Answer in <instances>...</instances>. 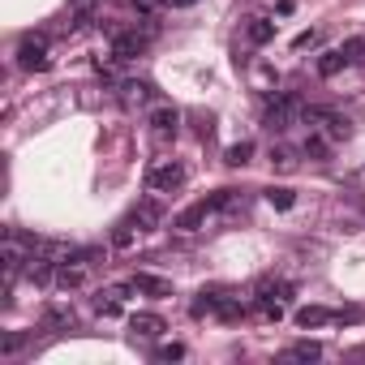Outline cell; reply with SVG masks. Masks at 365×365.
<instances>
[{
	"mask_svg": "<svg viewBox=\"0 0 365 365\" xmlns=\"http://www.w3.org/2000/svg\"><path fill=\"white\" fill-rule=\"evenodd\" d=\"M129 331L142 335V339H159V335H163V318H159V314H133V318H129Z\"/></svg>",
	"mask_w": 365,
	"mask_h": 365,
	"instance_id": "ba28073f",
	"label": "cell"
},
{
	"mask_svg": "<svg viewBox=\"0 0 365 365\" xmlns=\"http://www.w3.org/2000/svg\"><path fill=\"white\" fill-rule=\"evenodd\" d=\"M245 39H250L254 48H267V43L275 39V22H271V18H254V22L245 26Z\"/></svg>",
	"mask_w": 365,
	"mask_h": 365,
	"instance_id": "9c48e42d",
	"label": "cell"
},
{
	"mask_svg": "<svg viewBox=\"0 0 365 365\" xmlns=\"http://www.w3.org/2000/svg\"><path fill=\"white\" fill-rule=\"evenodd\" d=\"M344 65H348L344 48H339V52H322V56H318V78H335V73H339Z\"/></svg>",
	"mask_w": 365,
	"mask_h": 365,
	"instance_id": "4fadbf2b",
	"label": "cell"
},
{
	"mask_svg": "<svg viewBox=\"0 0 365 365\" xmlns=\"http://www.w3.org/2000/svg\"><path fill=\"white\" fill-rule=\"evenodd\" d=\"M250 155H254V142H232V146L224 150V163H228V168H245Z\"/></svg>",
	"mask_w": 365,
	"mask_h": 365,
	"instance_id": "9a60e30c",
	"label": "cell"
},
{
	"mask_svg": "<svg viewBox=\"0 0 365 365\" xmlns=\"http://www.w3.org/2000/svg\"><path fill=\"white\" fill-rule=\"evenodd\" d=\"M56 284L69 292V288H82L86 284V267H78V262H65L61 271H56Z\"/></svg>",
	"mask_w": 365,
	"mask_h": 365,
	"instance_id": "7c38bea8",
	"label": "cell"
},
{
	"mask_svg": "<svg viewBox=\"0 0 365 365\" xmlns=\"http://www.w3.org/2000/svg\"><path fill=\"white\" fill-rule=\"evenodd\" d=\"M48 327H56V331L61 327H73V314L69 309H48Z\"/></svg>",
	"mask_w": 365,
	"mask_h": 365,
	"instance_id": "484cf974",
	"label": "cell"
},
{
	"mask_svg": "<svg viewBox=\"0 0 365 365\" xmlns=\"http://www.w3.org/2000/svg\"><path fill=\"white\" fill-rule=\"evenodd\" d=\"M18 65H22V69H31V73H39V69H48L52 61H48V52H43V43H39V39H26V43L18 48Z\"/></svg>",
	"mask_w": 365,
	"mask_h": 365,
	"instance_id": "277c9868",
	"label": "cell"
},
{
	"mask_svg": "<svg viewBox=\"0 0 365 365\" xmlns=\"http://www.w3.org/2000/svg\"><path fill=\"white\" fill-rule=\"evenodd\" d=\"M318 39H322V35H318V31H301V35H297V39H292V48H297V52H301V48H314V43H318Z\"/></svg>",
	"mask_w": 365,
	"mask_h": 365,
	"instance_id": "83f0119b",
	"label": "cell"
},
{
	"mask_svg": "<svg viewBox=\"0 0 365 365\" xmlns=\"http://www.w3.org/2000/svg\"><path fill=\"white\" fill-rule=\"evenodd\" d=\"M22 344H26V335H22V331L5 335V339H0V356H14V352H22Z\"/></svg>",
	"mask_w": 365,
	"mask_h": 365,
	"instance_id": "603a6c76",
	"label": "cell"
},
{
	"mask_svg": "<svg viewBox=\"0 0 365 365\" xmlns=\"http://www.w3.org/2000/svg\"><path fill=\"white\" fill-rule=\"evenodd\" d=\"M133 288L146 292V297H172V279L150 275V271H138V275H133Z\"/></svg>",
	"mask_w": 365,
	"mask_h": 365,
	"instance_id": "52a82bcc",
	"label": "cell"
},
{
	"mask_svg": "<svg viewBox=\"0 0 365 365\" xmlns=\"http://www.w3.org/2000/svg\"><path fill=\"white\" fill-rule=\"evenodd\" d=\"M138 228H142V224H138V215L120 220V224L112 228V245H116V250H129V245H133V237H138Z\"/></svg>",
	"mask_w": 365,
	"mask_h": 365,
	"instance_id": "8fae6325",
	"label": "cell"
},
{
	"mask_svg": "<svg viewBox=\"0 0 365 365\" xmlns=\"http://www.w3.org/2000/svg\"><path fill=\"white\" fill-rule=\"evenodd\" d=\"M168 5H172V9H190V5H194V0H168Z\"/></svg>",
	"mask_w": 365,
	"mask_h": 365,
	"instance_id": "f546056e",
	"label": "cell"
},
{
	"mask_svg": "<svg viewBox=\"0 0 365 365\" xmlns=\"http://www.w3.org/2000/svg\"><path fill=\"white\" fill-rule=\"evenodd\" d=\"M344 56H348V65H365V39H348Z\"/></svg>",
	"mask_w": 365,
	"mask_h": 365,
	"instance_id": "7402d4cb",
	"label": "cell"
},
{
	"mask_svg": "<svg viewBox=\"0 0 365 365\" xmlns=\"http://www.w3.org/2000/svg\"><path fill=\"white\" fill-rule=\"evenodd\" d=\"M220 301H224L220 292H198V301H194L190 309H194V318H202V314H220Z\"/></svg>",
	"mask_w": 365,
	"mask_h": 365,
	"instance_id": "d6986e66",
	"label": "cell"
},
{
	"mask_svg": "<svg viewBox=\"0 0 365 365\" xmlns=\"http://www.w3.org/2000/svg\"><path fill=\"white\" fill-rule=\"evenodd\" d=\"M297 112H301V103H297L292 95H279V99H275V103L267 108V116H262V125H267L271 133H284V129L292 125V116H297Z\"/></svg>",
	"mask_w": 365,
	"mask_h": 365,
	"instance_id": "7a4b0ae2",
	"label": "cell"
},
{
	"mask_svg": "<svg viewBox=\"0 0 365 365\" xmlns=\"http://www.w3.org/2000/svg\"><path fill=\"white\" fill-rule=\"evenodd\" d=\"M314 116L327 125V138H348V133H352V129H348V120H344V116H335V112H314Z\"/></svg>",
	"mask_w": 365,
	"mask_h": 365,
	"instance_id": "2e32d148",
	"label": "cell"
},
{
	"mask_svg": "<svg viewBox=\"0 0 365 365\" xmlns=\"http://www.w3.org/2000/svg\"><path fill=\"white\" fill-rule=\"evenodd\" d=\"M335 318H339V314H331V309H322V305H301L292 322H297L301 331H314V327H327V322H335Z\"/></svg>",
	"mask_w": 365,
	"mask_h": 365,
	"instance_id": "8992f818",
	"label": "cell"
},
{
	"mask_svg": "<svg viewBox=\"0 0 365 365\" xmlns=\"http://www.w3.org/2000/svg\"><path fill=\"white\" fill-rule=\"evenodd\" d=\"M138 52H142L138 31H129V35H112V56H116V61H133Z\"/></svg>",
	"mask_w": 365,
	"mask_h": 365,
	"instance_id": "30bf717a",
	"label": "cell"
},
{
	"mask_svg": "<svg viewBox=\"0 0 365 365\" xmlns=\"http://www.w3.org/2000/svg\"><path fill=\"white\" fill-rule=\"evenodd\" d=\"M91 9H95V0H73V14H78V22H91Z\"/></svg>",
	"mask_w": 365,
	"mask_h": 365,
	"instance_id": "f1b7e54d",
	"label": "cell"
},
{
	"mask_svg": "<svg viewBox=\"0 0 365 365\" xmlns=\"http://www.w3.org/2000/svg\"><path fill=\"white\" fill-rule=\"evenodd\" d=\"M155 356H159V361H180V356H185V348H180V344H163Z\"/></svg>",
	"mask_w": 365,
	"mask_h": 365,
	"instance_id": "4316f807",
	"label": "cell"
},
{
	"mask_svg": "<svg viewBox=\"0 0 365 365\" xmlns=\"http://www.w3.org/2000/svg\"><path fill=\"white\" fill-rule=\"evenodd\" d=\"M220 318H224V322H237V318H245V305L232 301V297H224V301H220Z\"/></svg>",
	"mask_w": 365,
	"mask_h": 365,
	"instance_id": "44dd1931",
	"label": "cell"
},
{
	"mask_svg": "<svg viewBox=\"0 0 365 365\" xmlns=\"http://www.w3.org/2000/svg\"><path fill=\"white\" fill-rule=\"evenodd\" d=\"M133 215H138V224H142L146 232H150V228H159V220H163V211H159V202H142V207H138Z\"/></svg>",
	"mask_w": 365,
	"mask_h": 365,
	"instance_id": "ac0fdd59",
	"label": "cell"
},
{
	"mask_svg": "<svg viewBox=\"0 0 365 365\" xmlns=\"http://www.w3.org/2000/svg\"><path fill=\"white\" fill-rule=\"evenodd\" d=\"M288 356H297V361H318V356H322V348H318L314 339H301V344H292V348H288Z\"/></svg>",
	"mask_w": 365,
	"mask_h": 365,
	"instance_id": "ffe728a7",
	"label": "cell"
},
{
	"mask_svg": "<svg viewBox=\"0 0 365 365\" xmlns=\"http://www.w3.org/2000/svg\"><path fill=\"white\" fill-rule=\"evenodd\" d=\"M271 163H275V168H284V172H288V168H292V163H297V159H292V150H284V146H271Z\"/></svg>",
	"mask_w": 365,
	"mask_h": 365,
	"instance_id": "d4e9b609",
	"label": "cell"
},
{
	"mask_svg": "<svg viewBox=\"0 0 365 365\" xmlns=\"http://www.w3.org/2000/svg\"><path fill=\"white\" fill-rule=\"evenodd\" d=\"M150 129H155V138H176L180 112H176V108H155V112H150Z\"/></svg>",
	"mask_w": 365,
	"mask_h": 365,
	"instance_id": "5b68a950",
	"label": "cell"
},
{
	"mask_svg": "<svg viewBox=\"0 0 365 365\" xmlns=\"http://www.w3.org/2000/svg\"><path fill=\"white\" fill-rule=\"evenodd\" d=\"M95 309H99L103 318H116V314H120V292H116V288L99 292V297H95Z\"/></svg>",
	"mask_w": 365,
	"mask_h": 365,
	"instance_id": "e0dca14e",
	"label": "cell"
},
{
	"mask_svg": "<svg viewBox=\"0 0 365 365\" xmlns=\"http://www.w3.org/2000/svg\"><path fill=\"white\" fill-rule=\"evenodd\" d=\"M180 185H185V168L176 159H159V163L146 168V190L150 194H176Z\"/></svg>",
	"mask_w": 365,
	"mask_h": 365,
	"instance_id": "6da1fadb",
	"label": "cell"
},
{
	"mask_svg": "<svg viewBox=\"0 0 365 365\" xmlns=\"http://www.w3.org/2000/svg\"><path fill=\"white\" fill-rule=\"evenodd\" d=\"M211 215H215V198H202V202H194L190 211L176 215V228H180V232H194V228H202Z\"/></svg>",
	"mask_w": 365,
	"mask_h": 365,
	"instance_id": "3957f363",
	"label": "cell"
},
{
	"mask_svg": "<svg viewBox=\"0 0 365 365\" xmlns=\"http://www.w3.org/2000/svg\"><path fill=\"white\" fill-rule=\"evenodd\" d=\"M262 198H267V202H271L275 211H292V207H297V194H292L288 185H271V190H267Z\"/></svg>",
	"mask_w": 365,
	"mask_h": 365,
	"instance_id": "5bb4252c",
	"label": "cell"
},
{
	"mask_svg": "<svg viewBox=\"0 0 365 365\" xmlns=\"http://www.w3.org/2000/svg\"><path fill=\"white\" fill-rule=\"evenodd\" d=\"M327 150H331V146H327V138H322V133H309V138H305V155H314V159H322Z\"/></svg>",
	"mask_w": 365,
	"mask_h": 365,
	"instance_id": "cb8c5ba5",
	"label": "cell"
}]
</instances>
